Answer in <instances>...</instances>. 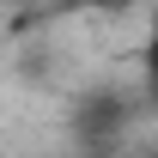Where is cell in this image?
<instances>
[{
	"instance_id": "7a4b0ae2",
	"label": "cell",
	"mask_w": 158,
	"mask_h": 158,
	"mask_svg": "<svg viewBox=\"0 0 158 158\" xmlns=\"http://www.w3.org/2000/svg\"><path fill=\"white\" fill-rule=\"evenodd\" d=\"M79 6H85V12H128L134 0H79Z\"/></svg>"
},
{
	"instance_id": "6da1fadb",
	"label": "cell",
	"mask_w": 158,
	"mask_h": 158,
	"mask_svg": "<svg viewBox=\"0 0 158 158\" xmlns=\"http://www.w3.org/2000/svg\"><path fill=\"white\" fill-rule=\"evenodd\" d=\"M140 61H146V79H152V91H158V12H152V24H146V43H140Z\"/></svg>"
}]
</instances>
